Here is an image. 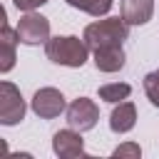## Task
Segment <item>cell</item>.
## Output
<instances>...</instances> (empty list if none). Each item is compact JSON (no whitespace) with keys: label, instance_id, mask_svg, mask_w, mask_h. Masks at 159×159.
I'll use <instances>...</instances> for the list:
<instances>
[{"label":"cell","instance_id":"ba28073f","mask_svg":"<svg viewBox=\"0 0 159 159\" xmlns=\"http://www.w3.org/2000/svg\"><path fill=\"white\" fill-rule=\"evenodd\" d=\"M134 124H137V107H134V102H129V99L117 102V107L109 114V129L114 134H127L129 129H134Z\"/></svg>","mask_w":159,"mask_h":159},{"label":"cell","instance_id":"9a60e30c","mask_svg":"<svg viewBox=\"0 0 159 159\" xmlns=\"http://www.w3.org/2000/svg\"><path fill=\"white\" fill-rule=\"evenodd\" d=\"M112 154L119 157V159H137V157H142V147L134 144V142H124V144H119Z\"/></svg>","mask_w":159,"mask_h":159},{"label":"cell","instance_id":"3957f363","mask_svg":"<svg viewBox=\"0 0 159 159\" xmlns=\"http://www.w3.org/2000/svg\"><path fill=\"white\" fill-rule=\"evenodd\" d=\"M25 99L20 94V89L12 82H0V124L2 127H12L17 122L25 119Z\"/></svg>","mask_w":159,"mask_h":159},{"label":"cell","instance_id":"9c48e42d","mask_svg":"<svg viewBox=\"0 0 159 159\" xmlns=\"http://www.w3.org/2000/svg\"><path fill=\"white\" fill-rule=\"evenodd\" d=\"M119 10L127 25H147L154 15V0H122Z\"/></svg>","mask_w":159,"mask_h":159},{"label":"cell","instance_id":"5b68a950","mask_svg":"<svg viewBox=\"0 0 159 159\" xmlns=\"http://www.w3.org/2000/svg\"><path fill=\"white\" fill-rule=\"evenodd\" d=\"M99 122V107L89 97H77L67 104V124L77 132H89Z\"/></svg>","mask_w":159,"mask_h":159},{"label":"cell","instance_id":"8992f818","mask_svg":"<svg viewBox=\"0 0 159 159\" xmlns=\"http://www.w3.org/2000/svg\"><path fill=\"white\" fill-rule=\"evenodd\" d=\"M30 107L32 112L40 117V119H55L60 117L62 112H67V102H65V94L55 87H40L32 99H30Z\"/></svg>","mask_w":159,"mask_h":159},{"label":"cell","instance_id":"277c9868","mask_svg":"<svg viewBox=\"0 0 159 159\" xmlns=\"http://www.w3.org/2000/svg\"><path fill=\"white\" fill-rule=\"evenodd\" d=\"M15 30H17V37L22 45H45L50 40V20L35 10L25 12L17 20Z\"/></svg>","mask_w":159,"mask_h":159},{"label":"cell","instance_id":"7c38bea8","mask_svg":"<svg viewBox=\"0 0 159 159\" xmlns=\"http://www.w3.org/2000/svg\"><path fill=\"white\" fill-rule=\"evenodd\" d=\"M65 2L70 7H75V10H82V12L94 15V17H102V15H107L112 10L114 0H65Z\"/></svg>","mask_w":159,"mask_h":159},{"label":"cell","instance_id":"8fae6325","mask_svg":"<svg viewBox=\"0 0 159 159\" xmlns=\"http://www.w3.org/2000/svg\"><path fill=\"white\" fill-rule=\"evenodd\" d=\"M20 37L17 30H12L7 22H2L0 27V72H10L15 67V47H17Z\"/></svg>","mask_w":159,"mask_h":159},{"label":"cell","instance_id":"52a82bcc","mask_svg":"<svg viewBox=\"0 0 159 159\" xmlns=\"http://www.w3.org/2000/svg\"><path fill=\"white\" fill-rule=\"evenodd\" d=\"M52 152H55L60 159H75V157H82V154H84V139H82V132H77V129H72V127L55 132V137H52Z\"/></svg>","mask_w":159,"mask_h":159},{"label":"cell","instance_id":"30bf717a","mask_svg":"<svg viewBox=\"0 0 159 159\" xmlns=\"http://www.w3.org/2000/svg\"><path fill=\"white\" fill-rule=\"evenodd\" d=\"M94 52V67L99 72H119L124 67V50L122 45H109V47H99V50H92Z\"/></svg>","mask_w":159,"mask_h":159},{"label":"cell","instance_id":"6da1fadb","mask_svg":"<svg viewBox=\"0 0 159 159\" xmlns=\"http://www.w3.org/2000/svg\"><path fill=\"white\" fill-rule=\"evenodd\" d=\"M45 55L55 65L82 67L87 62V57H89V47H87L84 40H80L75 35H57V37H50L45 42Z\"/></svg>","mask_w":159,"mask_h":159},{"label":"cell","instance_id":"4fadbf2b","mask_svg":"<svg viewBox=\"0 0 159 159\" xmlns=\"http://www.w3.org/2000/svg\"><path fill=\"white\" fill-rule=\"evenodd\" d=\"M129 94H132V87H129L127 82H109V84H102V87H99V99L112 102V104L127 99Z\"/></svg>","mask_w":159,"mask_h":159},{"label":"cell","instance_id":"5bb4252c","mask_svg":"<svg viewBox=\"0 0 159 159\" xmlns=\"http://www.w3.org/2000/svg\"><path fill=\"white\" fill-rule=\"evenodd\" d=\"M144 92H147V99L154 107H159V70H154L144 77Z\"/></svg>","mask_w":159,"mask_h":159},{"label":"cell","instance_id":"2e32d148","mask_svg":"<svg viewBox=\"0 0 159 159\" xmlns=\"http://www.w3.org/2000/svg\"><path fill=\"white\" fill-rule=\"evenodd\" d=\"M47 0H12V5L17 7V10H22V12H32V10H37V7H42Z\"/></svg>","mask_w":159,"mask_h":159},{"label":"cell","instance_id":"7a4b0ae2","mask_svg":"<svg viewBox=\"0 0 159 159\" xmlns=\"http://www.w3.org/2000/svg\"><path fill=\"white\" fill-rule=\"evenodd\" d=\"M129 37V25L124 22V17H104L97 22H89L82 32V40L87 42L89 50H99V47H109V45H122Z\"/></svg>","mask_w":159,"mask_h":159}]
</instances>
